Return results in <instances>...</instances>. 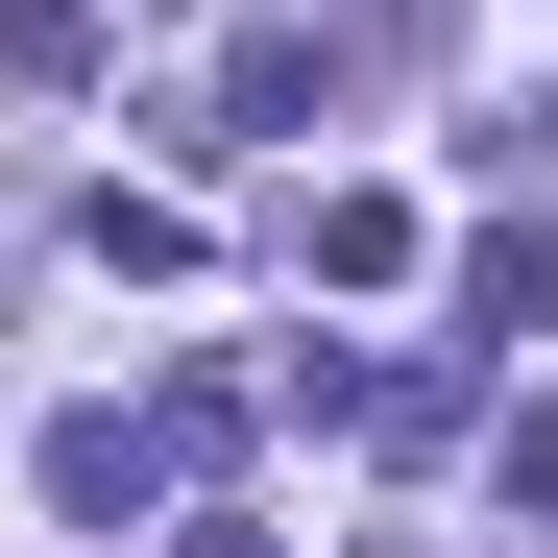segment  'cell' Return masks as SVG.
I'll return each mask as SVG.
<instances>
[{
	"label": "cell",
	"instance_id": "cell-1",
	"mask_svg": "<svg viewBox=\"0 0 558 558\" xmlns=\"http://www.w3.org/2000/svg\"><path fill=\"white\" fill-rule=\"evenodd\" d=\"M49 510H73V534H146V510H170V437H146V413H49Z\"/></svg>",
	"mask_w": 558,
	"mask_h": 558
},
{
	"label": "cell",
	"instance_id": "cell-3",
	"mask_svg": "<svg viewBox=\"0 0 558 558\" xmlns=\"http://www.w3.org/2000/svg\"><path fill=\"white\" fill-rule=\"evenodd\" d=\"M461 316L534 340V316H558V243H534V219H486V243H461Z\"/></svg>",
	"mask_w": 558,
	"mask_h": 558
},
{
	"label": "cell",
	"instance_id": "cell-6",
	"mask_svg": "<svg viewBox=\"0 0 558 558\" xmlns=\"http://www.w3.org/2000/svg\"><path fill=\"white\" fill-rule=\"evenodd\" d=\"M170 558H292V534H267V510H195V534H170Z\"/></svg>",
	"mask_w": 558,
	"mask_h": 558
},
{
	"label": "cell",
	"instance_id": "cell-5",
	"mask_svg": "<svg viewBox=\"0 0 558 558\" xmlns=\"http://www.w3.org/2000/svg\"><path fill=\"white\" fill-rule=\"evenodd\" d=\"M510 510H558V389H534V413H510Z\"/></svg>",
	"mask_w": 558,
	"mask_h": 558
},
{
	"label": "cell",
	"instance_id": "cell-4",
	"mask_svg": "<svg viewBox=\"0 0 558 558\" xmlns=\"http://www.w3.org/2000/svg\"><path fill=\"white\" fill-rule=\"evenodd\" d=\"M0 73H25V98H73V73H98V0H0Z\"/></svg>",
	"mask_w": 558,
	"mask_h": 558
},
{
	"label": "cell",
	"instance_id": "cell-2",
	"mask_svg": "<svg viewBox=\"0 0 558 558\" xmlns=\"http://www.w3.org/2000/svg\"><path fill=\"white\" fill-rule=\"evenodd\" d=\"M316 98H340V49H316V25H243V73H219V122H243V146H292Z\"/></svg>",
	"mask_w": 558,
	"mask_h": 558
}]
</instances>
